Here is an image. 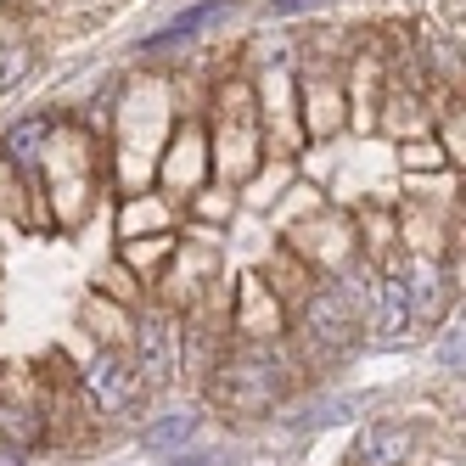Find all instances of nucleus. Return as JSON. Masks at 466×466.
<instances>
[{
  "mask_svg": "<svg viewBox=\"0 0 466 466\" xmlns=\"http://www.w3.org/2000/svg\"><path fill=\"white\" fill-rule=\"evenodd\" d=\"M157 466H219V450H180V455H169V461H157Z\"/></svg>",
  "mask_w": 466,
  "mask_h": 466,
  "instance_id": "6ab92c4d",
  "label": "nucleus"
},
{
  "mask_svg": "<svg viewBox=\"0 0 466 466\" xmlns=\"http://www.w3.org/2000/svg\"><path fill=\"white\" fill-rule=\"evenodd\" d=\"M225 326L237 331V343H281L287 338V304L276 287H264L258 276H242V287L230 292Z\"/></svg>",
  "mask_w": 466,
  "mask_h": 466,
  "instance_id": "423d86ee",
  "label": "nucleus"
},
{
  "mask_svg": "<svg viewBox=\"0 0 466 466\" xmlns=\"http://www.w3.org/2000/svg\"><path fill=\"white\" fill-rule=\"evenodd\" d=\"M85 6H90V0H85Z\"/></svg>",
  "mask_w": 466,
  "mask_h": 466,
  "instance_id": "4be33fe9",
  "label": "nucleus"
},
{
  "mask_svg": "<svg viewBox=\"0 0 466 466\" xmlns=\"http://www.w3.org/2000/svg\"><path fill=\"white\" fill-rule=\"evenodd\" d=\"M0 6H6V0H0Z\"/></svg>",
  "mask_w": 466,
  "mask_h": 466,
  "instance_id": "412c9836",
  "label": "nucleus"
},
{
  "mask_svg": "<svg viewBox=\"0 0 466 466\" xmlns=\"http://www.w3.org/2000/svg\"><path fill=\"white\" fill-rule=\"evenodd\" d=\"M349 466H427V427L405 416L360 421L349 444Z\"/></svg>",
  "mask_w": 466,
  "mask_h": 466,
  "instance_id": "39448f33",
  "label": "nucleus"
},
{
  "mask_svg": "<svg viewBox=\"0 0 466 466\" xmlns=\"http://www.w3.org/2000/svg\"><path fill=\"white\" fill-rule=\"evenodd\" d=\"M439 147H444V157L461 169V157H466V141H461V96H455V107L439 113Z\"/></svg>",
  "mask_w": 466,
  "mask_h": 466,
  "instance_id": "dca6fc26",
  "label": "nucleus"
},
{
  "mask_svg": "<svg viewBox=\"0 0 466 466\" xmlns=\"http://www.w3.org/2000/svg\"><path fill=\"white\" fill-rule=\"evenodd\" d=\"M129 360H136V371L152 393H169L186 371V320L169 309V304H147L129 315Z\"/></svg>",
  "mask_w": 466,
  "mask_h": 466,
  "instance_id": "7ed1b4c3",
  "label": "nucleus"
},
{
  "mask_svg": "<svg viewBox=\"0 0 466 466\" xmlns=\"http://www.w3.org/2000/svg\"><path fill=\"white\" fill-rule=\"evenodd\" d=\"M175 230V203L169 197H124V208H118V237L124 242H136V237H169Z\"/></svg>",
  "mask_w": 466,
  "mask_h": 466,
  "instance_id": "9d476101",
  "label": "nucleus"
},
{
  "mask_svg": "<svg viewBox=\"0 0 466 466\" xmlns=\"http://www.w3.org/2000/svg\"><path fill=\"white\" fill-rule=\"evenodd\" d=\"M197 432H203V410L186 405V410H163V416L141 421L136 444H141V455H152V461H169V455H180V450L197 444Z\"/></svg>",
  "mask_w": 466,
  "mask_h": 466,
  "instance_id": "1a4fd4ad",
  "label": "nucleus"
},
{
  "mask_svg": "<svg viewBox=\"0 0 466 466\" xmlns=\"http://www.w3.org/2000/svg\"><path fill=\"white\" fill-rule=\"evenodd\" d=\"M169 253H175V230L169 237H141V242H124V253H118V264H129L147 287L157 281V264H169Z\"/></svg>",
  "mask_w": 466,
  "mask_h": 466,
  "instance_id": "f8f14e48",
  "label": "nucleus"
},
{
  "mask_svg": "<svg viewBox=\"0 0 466 466\" xmlns=\"http://www.w3.org/2000/svg\"><path fill=\"white\" fill-rule=\"evenodd\" d=\"M96 292H102V298H113L118 309H141V304H147V281H141L136 270H129V264H118V258H113L107 270H102Z\"/></svg>",
  "mask_w": 466,
  "mask_h": 466,
  "instance_id": "ddd939ff",
  "label": "nucleus"
},
{
  "mask_svg": "<svg viewBox=\"0 0 466 466\" xmlns=\"http://www.w3.org/2000/svg\"><path fill=\"white\" fill-rule=\"evenodd\" d=\"M191 219H230V214H237V197H230V191H191Z\"/></svg>",
  "mask_w": 466,
  "mask_h": 466,
  "instance_id": "f3484780",
  "label": "nucleus"
},
{
  "mask_svg": "<svg viewBox=\"0 0 466 466\" xmlns=\"http://www.w3.org/2000/svg\"><path fill=\"white\" fill-rule=\"evenodd\" d=\"M28 68H35V46H28L17 28H12V35L0 28V90H17L28 79Z\"/></svg>",
  "mask_w": 466,
  "mask_h": 466,
  "instance_id": "4468645a",
  "label": "nucleus"
},
{
  "mask_svg": "<svg viewBox=\"0 0 466 466\" xmlns=\"http://www.w3.org/2000/svg\"><path fill=\"white\" fill-rule=\"evenodd\" d=\"M129 315H136V309H118L113 298H102V292H90L79 304V320L90 326L96 349H124L129 343Z\"/></svg>",
  "mask_w": 466,
  "mask_h": 466,
  "instance_id": "9b49d317",
  "label": "nucleus"
},
{
  "mask_svg": "<svg viewBox=\"0 0 466 466\" xmlns=\"http://www.w3.org/2000/svg\"><path fill=\"white\" fill-rule=\"evenodd\" d=\"M405 169L410 175H439V169H450V157H444V147L439 141H405Z\"/></svg>",
  "mask_w": 466,
  "mask_h": 466,
  "instance_id": "2eb2a0df",
  "label": "nucleus"
},
{
  "mask_svg": "<svg viewBox=\"0 0 466 466\" xmlns=\"http://www.w3.org/2000/svg\"><path fill=\"white\" fill-rule=\"evenodd\" d=\"M214 169H219V180H230V186H248V180L264 169V157H258V102H253L248 85H237V90L219 96Z\"/></svg>",
  "mask_w": 466,
  "mask_h": 466,
  "instance_id": "20e7f679",
  "label": "nucleus"
},
{
  "mask_svg": "<svg viewBox=\"0 0 466 466\" xmlns=\"http://www.w3.org/2000/svg\"><path fill=\"white\" fill-rule=\"evenodd\" d=\"M0 466H28V455H23V450H12L6 439H0Z\"/></svg>",
  "mask_w": 466,
  "mask_h": 466,
  "instance_id": "aec40b11",
  "label": "nucleus"
},
{
  "mask_svg": "<svg viewBox=\"0 0 466 466\" xmlns=\"http://www.w3.org/2000/svg\"><path fill=\"white\" fill-rule=\"evenodd\" d=\"M343 107H349V90H343V74L331 68H320V79L304 68V124H309V136H338L343 129Z\"/></svg>",
  "mask_w": 466,
  "mask_h": 466,
  "instance_id": "0eeeda50",
  "label": "nucleus"
},
{
  "mask_svg": "<svg viewBox=\"0 0 466 466\" xmlns=\"http://www.w3.org/2000/svg\"><path fill=\"white\" fill-rule=\"evenodd\" d=\"M309 388L304 365L281 343H225L203 371V405L225 421H264Z\"/></svg>",
  "mask_w": 466,
  "mask_h": 466,
  "instance_id": "f257e3e1",
  "label": "nucleus"
},
{
  "mask_svg": "<svg viewBox=\"0 0 466 466\" xmlns=\"http://www.w3.org/2000/svg\"><path fill=\"white\" fill-rule=\"evenodd\" d=\"M74 399L90 421H136L152 405V388L141 382L129 349H90L74 377Z\"/></svg>",
  "mask_w": 466,
  "mask_h": 466,
  "instance_id": "f03ea898",
  "label": "nucleus"
},
{
  "mask_svg": "<svg viewBox=\"0 0 466 466\" xmlns=\"http://www.w3.org/2000/svg\"><path fill=\"white\" fill-rule=\"evenodd\" d=\"M23 175L12 169V163H6V152H0V208H12V214H23Z\"/></svg>",
  "mask_w": 466,
  "mask_h": 466,
  "instance_id": "a211bd4d",
  "label": "nucleus"
},
{
  "mask_svg": "<svg viewBox=\"0 0 466 466\" xmlns=\"http://www.w3.org/2000/svg\"><path fill=\"white\" fill-rule=\"evenodd\" d=\"M56 118L51 113H35V118H17L12 129H6V141H0V152H6V163L23 175V180H40V163H46V152H51V141H56Z\"/></svg>",
  "mask_w": 466,
  "mask_h": 466,
  "instance_id": "6e6552de",
  "label": "nucleus"
}]
</instances>
